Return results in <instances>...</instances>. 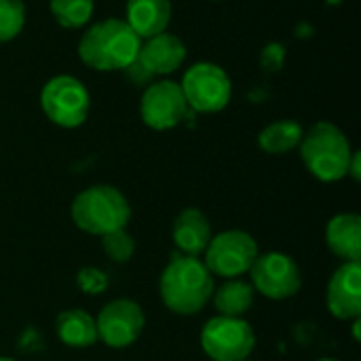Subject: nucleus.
I'll return each instance as SVG.
<instances>
[{"mask_svg":"<svg viewBox=\"0 0 361 361\" xmlns=\"http://www.w3.org/2000/svg\"><path fill=\"white\" fill-rule=\"evenodd\" d=\"M212 237V224L201 209L186 207L176 216L171 226V239L180 254L199 258L209 245Z\"/></svg>","mask_w":361,"mask_h":361,"instance_id":"nucleus-14","label":"nucleus"},{"mask_svg":"<svg viewBox=\"0 0 361 361\" xmlns=\"http://www.w3.org/2000/svg\"><path fill=\"white\" fill-rule=\"evenodd\" d=\"M0 361H15L13 357H0Z\"/></svg>","mask_w":361,"mask_h":361,"instance_id":"nucleus-26","label":"nucleus"},{"mask_svg":"<svg viewBox=\"0 0 361 361\" xmlns=\"http://www.w3.org/2000/svg\"><path fill=\"white\" fill-rule=\"evenodd\" d=\"M201 347L212 361L247 360L256 347V334L243 317H212L201 330Z\"/></svg>","mask_w":361,"mask_h":361,"instance_id":"nucleus-7","label":"nucleus"},{"mask_svg":"<svg viewBox=\"0 0 361 361\" xmlns=\"http://www.w3.org/2000/svg\"><path fill=\"white\" fill-rule=\"evenodd\" d=\"M317 361H338V360H334V357H322V360H317Z\"/></svg>","mask_w":361,"mask_h":361,"instance_id":"nucleus-25","label":"nucleus"},{"mask_svg":"<svg viewBox=\"0 0 361 361\" xmlns=\"http://www.w3.org/2000/svg\"><path fill=\"white\" fill-rule=\"evenodd\" d=\"M360 161H361L360 152H353V157H351V163H349V171H347V176H351L355 182H360V178H361Z\"/></svg>","mask_w":361,"mask_h":361,"instance_id":"nucleus-24","label":"nucleus"},{"mask_svg":"<svg viewBox=\"0 0 361 361\" xmlns=\"http://www.w3.org/2000/svg\"><path fill=\"white\" fill-rule=\"evenodd\" d=\"M252 288L269 300H286L300 292L302 273L294 258L281 252L258 254L250 269Z\"/></svg>","mask_w":361,"mask_h":361,"instance_id":"nucleus-9","label":"nucleus"},{"mask_svg":"<svg viewBox=\"0 0 361 361\" xmlns=\"http://www.w3.org/2000/svg\"><path fill=\"white\" fill-rule=\"evenodd\" d=\"M180 89L188 108L201 114H216L224 110L233 97L231 76L226 74V70L212 61L192 63L184 72Z\"/></svg>","mask_w":361,"mask_h":361,"instance_id":"nucleus-6","label":"nucleus"},{"mask_svg":"<svg viewBox=\"0 0 361 361\" xmlns=\"http://www.w3.org/2000/svg\"><path fill=\"white\" fill-rule=\"evenodd\" d=\"M302 135H305V129L300 127V123L283 118V121H275L267 125L260 131L258 146L269 154H286L300 146Z\"/></svg>","mask_w":361,"mask_h":361,"instance_id":"nucleus-19","label":"nucleus"},{"mask_svg":"<svg viewBox=\"0 0 361 361\" xmlns=\"http://www.w3.org/2000/svg\"><path fill=\"white\" fill-rule=\"evenodd\" d=\"M161 298L176 315H197L205 309L214 294V275L203 260L186 254H171L161 275Z\"/></svg>","mask_w":361,"mask_h":361,"instance_id":"nucleus-2","label":"nucleus"},{"mask_svg":"<svg viewBox=\"0 0 361 361\" xmlns=\"http://www.w3.org/2000/svg\"><path fill=\"white\" fill-rule=\"evenodd\" d=\"M326 243L345 262H360L361 218L357 214H338L326 226Z\"/></svg>","mask_w":361,"mask_h":361,"instance_id":"nucleus-16","label":"nucleus"},{"mask_svg":"<svg viewBox=\"0 0 361 361\" xmlns=\"http://www.w3.org/2000/svg\"><path fill=\"white\" fill-rule=\"evenodd\" d=\"M171 13V0H127L125 4V21L140 40L167 32Z\"/></svg>","mask_w":361,"mask_h":361,"instance_id":"nucleus-15","label":"nucleus"},{"mask_svg":"<svg viewBox=\"0 0 361 361\" xmlns=\"http://www.w3.org/2000/svg\"><path fill=\"white\" fill-rule=\"evenodd\" d=\"M40 108L53 125L61 129H76L89 116L91 95L85 82L76 76L57 74L49 78L40 91Z\"/></svg>","mask_w":361,"mask_h":361,"instance_id":"nucleus-5","label":"nucleus"},{"mask_svg":"<svg viewBox=\"0 0 361 361\" xmlns=\"http://www.w3.org/2000/svg\"><path fill=\"white\" fill-rule=\"evenodd\" d=\"M254 288L243 279H226L218 290H214L212 300L218 315L224 317H243L254 307Z\"/></svg>","mask_w":361,"mask_h":361,"instance_id":"nucleus-18","label":"nucleus"},{"mask_svg":"<svg viewBox=\"0 0 361 361\" xmlns=\"http://www.w3.org/2000/svg\"><path fill=\"white\" fill-rule=\"evenodd\" d=\"M76 286L89 296H99L108 288V275L97 267H82L76 275Z\"/></svg>","mask_w":361,"mask_h":361,"instance_id":"nucleus-23","label":"nucleus"},{"mask_svg":"<svg viewBox=\"0 0 361 361\" xmlns=\"http://www.w3.org/2000/svg\"><path fill=\"white\" fill-rule=\"evenodd\" d=\"M146 317L142 307L129 298H116L102 307L95 328L97 338L110 349H127L131 347L144 332Z\"/></svg>","mask_w":361,"mask_h":361,"instance_id":"nucleus-11","label":"nucleus"},{"mask_svg":"<svg viewBox=\"0 0 361 361\" xmlns=\"http://www.w3.org/2000/svg\"><path fill=\"white\" fill-rule=\"evenodd\" d=\"M186 55L188 51L180 36L171 32H161L157 36L142 40L135 61L146 74L157 78V76H169L176 70H180L186 61Z\"/></svg>","mask_w":361,"mask_h":361,"instance_id":"nucleus-12","label":"nucleus"},{"mask_svg":"<svg viewBox=\"0 0 361 361\" xmlns=\"http://www.w3.org/2000/svg\"><path fill=\"white\" fill-rule=\"evenodd\" d=\"M25 25L23 0H0V44L19 36Z\"/></svg>","mask_w":361,"mask_h":361,"instance_id":"nucleus-21","label":"nucleus"},{"mask_svg":"<svg viewBox=\"0 0 361 361\" xmlns=\"http://www.w3.org/2000/svg\"><path fill=\"white\" fill-rule=\"evenodd\" d=\"M102 250L112 262L123 264V262L131 260V256L135 252V241L125 228H121V231H112L102 237Z\"/></svg>","mask_w":361,"mask_h":361,"instance_id":"nucleus-22","label":"nucleus"},{"mask_svg":"<svg viewBox=\"0 0 361 361\" xmlns=\"http://www.w3.org/2000/svg\"><path fill=\"white\" fill-rule=\"evenodd\" d=\"M142 40L125 19L108 17L85 27L78 40L80 61L97 72L127 70L140 53Z\"/></svg>","mask_w":361,"mask_h":361,"instance_id":"nucleus-1","label":"nucleus"},{"mask_svg":"<svg viewBox=\"0 0 361 361\" xmlns=\"http://www.w3.org/2000/svg\"><path fill=\"white\" fill-rule=\"evenodd\" d=\"M241 361H252V360H250V357H247V360H241Z\"/></svg>","mask_w":361,"mask_h":361,"instance_id":"nucleus-27","label":"nucleus"},{"mask_svg":"<svg viewBox=\"0 0 361 361\" xmlns=\"http://www.w3.org/2000/svg\"><path fill=\"white\" fill-rule=\"evenodd\" d=\"M188 110L190 108L182 95L180 82L171 78L152 80L142 93L140 116L154 131H169L178 127L186 118Z\"/></svg>","mask_w":361,"mask_h":361,"instance_id":"nucleus-10","label":"nucleus"},{"mask_svg":"<svg viewBox=\"0 0 361 361\" xmlns=\"http://www.w3.org/2000/svg\"><path fill=\"white\" fill-rule=\"evenodd\" d=\"M203 254V264L212 275L239 279L243 273H250L254 260L258 258V243L245 231H224L212 237Z\"/></svg>","mask_w":361,"mask_h":361,"instance_id":"nucleus-8","label":"nucleus"},{"mask_svg":"<svg viewBox=\"0 0 361 361\" xmlns=\"http://www.w3.org/2000/svg\"><path fill=\"white\" fill-rule=\"evenodd\" d=\"M70 216L80 231L104 237L127 226L131 205L118 188L110 184H95L74 197Z\"/></svg>","mask_w":361,"mask_h":361,"instance_id":"nucleus-4","label":"nucleus"},{"mask_svg":"<svg viewBox=\"0 0 361 361\" xmlns=\"http://www.w3.org/2000/svg\"><path fill=\"white\" fill-rule=\"evenodd\" d=\"M49 11L61 27L80 30L91 21L95 0H49Z\"/></svg>","mask_w":361,"mask_h":361,"instance_id":"nucleus-20","label":"nucleus"},{"mask_svg":"<svg viewBox=\"0 0 361 361\" xmlns=\"http://www.w3.org/2000/svg\"><path fill=\"white\" fill-rule=\"evenodd\" d=\"M55 332H57L59 341L72 349H87L99 341L95 319L82 309L61 311L55 319Z\"/></svg>","mask_w":361,"mask_h":361,"instance_id":"nucleus-17","label":"nucleus"},{"mask_svg":"<svg viewBox=\"0 0 361 361\" xmlns=\"http://www.w3.org/2000/svg\"><path fill=\"white\" fill-rule=\"evenodd\" d=\"M328 311L343 322L361 319V264L343 262L330 277L326 294Z\"/></svg>","mask_w":361,"mask_h":361,"instance_id":"nucleus-13","label":"nucleus"},{"mask_svg":"<svg viewBox=\"0 0 361 361\" xmlns=\"http://www.w3.org/2000/svg\"><path fill=\"white\" fill-rule=\"evenodd\" d=\"M300 159L311 176L332 184L347 176L353 148L341 127L328 121L315 123L300 140Z\"/></svg>","mask_w":361,"mask_h":361,"instance_id":"nucleus-3","label":"nucleus"}]
</instances>
